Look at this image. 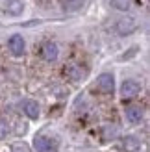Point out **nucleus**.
<instances>
[{
	"label": "nucleus",
	"mask_w": 150,
	"mask_h": 152,
	"mask_svg": "<svg viewBox=\"0 0 150 152\" xmlns=\"http://www.w3.org/2000/svg\"><path fill=\"white\" fill-rule=\"evenodd\" d=\"M59 147L58 137L48 132H41L33 137V148L37 152H56Z\"/></svg>",
	"instance_id": "1"
},
{
	"label": "nucleus",
	"mask_w": 150,
	"mask_h": 152,
	"mask_svg": "<svg viewBox=\"0 0 150 152\" xmlns=\"http://www.w3.org/2000/svg\"><path fill=\"white\" fill-rule=\"evenodd\" d=\"M96 87H98L100 93L104 95H111L115 89V78L111 72H102L98 78H96Z\"/></svg>",
	"instance_id": "2"
},
{
	"label": "nucleus",
	"mask_w": 150,
	"mask_h": 152,
	"mask_svg": "<svg viewBox=\"0 0 150 152\" xmlns=\"http://www.w3.org/2000/svg\"><path fill=\"white\" fill-rule=\"evenodd\" d=\"M137 19H133V17H124L117 22V34L119 35H130L133 34L137 30Z\"/></svg>",
	"instance_id": "3"
},
{
	"label": "nucleus",
	"mask_w": 150,
	"mask_h": 152,
	"mask_svg": "<svg viewBox=\"0 0 150 152\" xmlns=\"http://www.w3.org/2000/svg\"><path fill=\"white\" fill-rule=\"evenodd\" d=\"M139 91H141V83L137 80H124L121 86L122 98H133L135 95H139Z\"/></svg>",
	"instance_id": "4"
},
{
	"label": "nucleus",
	"mask_w": 150,
	"mask_h": 152,
	"mask_svg": "<svg viewBox=\"0 0 150 152\" xmlns=\"http://www.w3.org/2000/svg\"><path fill=\"white\" fill-rule=\"evenodd\" d=\"M7 47H9V50H11V54H13V56H17V58H19V56L24 54L26 43H24V39H22V35L15 34V35L9 37V41H7Z\"/></svg>",
	"instance_id": "5"
},
{
	"label": "nucleus",
	"mask_w": 150,
	"mask_h": 152,
	"mask_svg": "<svg viewBox=\"0 0 150 152\" xmlns=\"http://www.w3.org/2000/svg\"><path fill=\"white\" fill-rule=\"evenodd\" d=\"M41 56H43V59L44 61H56L58 59V56H59V48H58V45L56 43H52V41H47L41 47Z\"/></svg>",
	"instance_id": "6"
},
{
	"label": "nucleus",
	"mask_w": 150,
	"mask_h": 152,
	"mask_svg": "<svg viewBox=\"0 0 150 152\" xmlns=\"http://www.w3.org/2000/svg\"><path fill=\"white\" fill-rule=\"evenodd\" d=\"M4 11L13 15V17H19V15H22V11H24V2H22V0H7L4 4Z\"/></svg>",
	"instance_id": "7"
},
{
	"label": "nucleus",
	"mask_w": 150,
	"mask_h": 152,
	"mask_svg": "<svg viewBox=\"0 0 150 152\" xmlns=\"http://www.w3.org/2000/svg\"><path fill=\"white\" fill-rule=\"evenodd\" d=\"M121 148L124 152H137L141 148V143H139L137 137H133V135H126L122 139V143H121Z\"/></svg>",
	"instance_id": "8"
},
{
	"label": "nucleus",
	"mask_w": 150,
	"mask_h": 152,
	"mask_svg": "<svg viewBox=\"0 0 150 152\" xmlns=\"http://www.w3.org/2000/svg\"><path fill=\"white\" fill-rule=\"evenodd\" d=\"M63 72H65L67 78L72 80V82H80L82 78H84V71H82L78 65H74V63H69V65L65 67V71H63Z\"/></svg>",
	"instance_id": "9"
},
{
	"label": "nucleus",
	"mask_w": 150,
	"mask_h": 152,
	"mask_svg": "<svg viewBox=\"0 0 150 152\" xmlns=\"http://www.w3.org/2000/svg\"><path fill=\"white\" fill-rule=\"evenodd\" d=\"M126 119H128V123H132V124L141 123V121H143V110L137 108V106L126 108Z\"/></svg>",
	"instance_id": "10"
},
{
	"label": "nucleus",
	"mask_w": 150,
	"mask_h": 152,
	"mask_svg": "<svg viewBox=\"0 0 150 152\" xmlns=\"http://www.w3.org/2000/svg\"><path fill=\"white\" fill-rule=\"evenodd\" d=\"M22 108H24V113L30 119H39V106L35 100H24Z\"/></svg>",
	"instance_id": "11"
},
{
	"label": "nucleus",
	"mask_w": 150,
	"mask_h": 152,
	"mask_svg": "<svg viewBox=\"0 0 150 152\" xmlns=\"http://www.w3.org/2000/svg\"><path fill=\"white\" fill-rule=\"evenodd\" d=\"M59 4L63 6L65 11H76L84 6V0H59Z\"/></svg>",
	"instance_id": "12"
},
{
	"label": "nucleus",
	"mask_w": 150,
	"mask_h": 152,
	"mask_svg": "<svg viewBox=\"0 0 150 152\" xmlns=\"http://www.w3.org/2000/svg\"><path fill=\"white\" fill-rule=\"evenodd\" d=\"M117 137V128H113V126H106L102 130V141L104 143H108V141H111V139H115Z\"/></svg>",
	"instance_id": "13"
},
{
	"label": "nucleus",
	"mask_w": 150,
	"mask_h": 152,
	"mask_svg": "<svg viewBox=\"0 0 150 152\" xmlns=\"http://www.w3.org/2000/svg\"><path fill=\"white\" fill-rule=\"evenodd\" d=\"M111 6L119 11H128L132 6V0H111Z\"/></svg>",
	"instance_id": "14"
},
{
	"label": "nucleus",
	"mask_w": 150,
	"mask_h": 152,
	"mask_svg": "<svg viewBox=\"0 0 150 152\" xmlns=\"http://www.w3.org/2000/svg\"><path fill=\"white\" fill-rule=\"evenodd\" d=\"M13 152H30V148L24 143H17V145H13Z\"/></svg>",
	"instance_id": "15"
},
{
	"label": "nucleus",
	"mask_w": 150,
	"mask_h": 152,
	"mask_svg": "<svg viewBox=\"0 0 150 152\" xmlns=\"http://www.w3.org/2000/svg\"><path fill=\"white\" fill-rule=\"evenodd\" d=\"M7 135V123L6 121H0V139H4Z\"/></svg>",
	"instance_id": "16"
}]
</instances>
